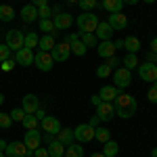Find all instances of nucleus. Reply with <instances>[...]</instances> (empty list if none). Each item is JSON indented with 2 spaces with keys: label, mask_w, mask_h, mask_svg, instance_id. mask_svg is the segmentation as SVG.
Listing matches in <instances>:
<instances>
[{
  "label": "nucleus",
  "mask_w": 157,
  "mask_h": 157,
  "mask_svg": "<svg viewBox=\"0 0 157 157\" xmlns=\"http://www.w3.org/2000/svg\"><path fill=\"white\" fill-rule=\"evenodd\" d=\"M115 115V109H113V103H107V101H101L97 105V117L101 121H109L113 120Z\"/></svg>",
  "instance_id": "10"
},
{
  "label": "nucleus",
  "mask_w": 157,
  "mask_h": 157,
  "mask_svg": "<svg viewBox=\"0 0 157 157\" xmlns=\"http://www.w3.org/2000/svg\"><path fill=\"white\" fill-rule=\"evenodd\" d=\"M34 65H36L40 71H50V69H52V65H55V59H52V55H50V52L40 50V52L34 55Z\"/></svg>",
  "instance_id": "6"
},
{
  "label": "nucleus",
  "mask_w": 157,
  "mask_h": 157,
  "mask_svg": "<svg viewBox=\"0 0 157 157\" xmlns=\"http://www.w3.org/2000/svg\"><path fill=\"white\" fill-rule=\"evenodd\" d=\"M124 48L128 50V52H138V48H140V40L138 38H134V36H128L126 40H124Z\"/></svg>",
  "instance_id": "26"
},
{
  "label": "nucleus",
  "mask_w": 157,
  "mask_h": 157,
  "mask_svg": "<svg viewBox=\"0 0 157 157\" xmlns=\"http://www.w3.org/2000/svg\"><path fill=\"white\" fill-rule=\"evenodd\" d=\"M94 138H97L98 143H107V140H111V132H109L107 128H94Z\"/></svg>",
  "instance_id": "31"
},
{
  "label": "nucleus",
  "mask_w": 157,
  "mask_h": 157,
  "mask_svg": "<svg viewBox=\"0 0 157 157\" xmlns=\"http://www.w3.org/2000/svg\"><path fill=\"white\" fill-rule=\"evenodd\" d=\"M78 4H80L82 11H92V9L97 6V0H80Z\"/></svg>",
  "instance_id": "38"
},
{
  "label": "nucleus",
  "mask_w": 157,
  "mask_h": 157,
  "mask_svg": "<svg viewBox=\"0 0 157 157\" xmlns=\"http://www.w3.org/2000/svg\"><path fill=\"white\" fill-rule=\"evenodd\" d=\"M55 136H57V140H59V143H63L65 147L71 145L73 140H75V136H73V128H61Z\"/></svg>",
  "instance_id": "20"
},
{
  "label": "nucleus",
  "mask_w": 157,
  "mask_h": 157,
  "mask_svg": "<svg viewBox=\"0 0 157 157\" xmlns=\"http://www.w3.org/2000/svg\"><path fill=\"white\" fill-rule=\"evenodd\" d=\"M29 149L23 145V143H19V140H15V143H9L6 149H4V155L6 157H29Z\"/></svg>",
  "instance_id": "8"
},
{
  "label": "nucleus",
  "mask_w": 157,
  "mask_h": 157,
  "mask_svg": "<svg viewBox=\"0 0 157 157\" xmlns=\"http://www.w3.org/2000/svg\"><path fill=\"white\" fill-rule=\"evenodd\" d=\"M145 2H149V4H151V2H157V0H145Z\"/></svg>",
  "instance_id": "60"
},
{
  "label": "nucleus",
  "mask_w": 157,
  "mask_h": 157,
  "mask_svg": "<svg viewBox=\"0 0 157 157\" xmlns=\"http://www.w3.org/2000/svg\"><path fill=\"white\" fill-rule=\"evenodd\" d=\"M98 121H101V120H98L97 115H94V117H92V120H90V126H94V128H98Z\"/></svg>",
  "instance_id": "51"
},
{
  "label": "nucleus",
  "mask_w": 157,
  "mask_h": 157,
  "mask_svg": "<svg viewBox=\"0 0 157 157\" xmlns=\"http://www.w3.org/2000/svg\"><path fill=\"white\" fill-rule=\"evenodd\" d=\"M9 55H11V48L6 44H0V63H4V61L9 59Z\"/></svg>",
  "instance_id": "42"
},
{
  "label": "nucleus",
  "mask_w": 157,
  "mask_h": 157,
  "mask_svg": "<svg viewBox=\"0 0 157 157\" xmlns=\"http://www.w3.org/2000/svg\"><path fill=\"white\" fill-rule=\"evenodd\" d=\"M73 136H75L78 143H90V140H94V126L80 124V126L73 128Z\"/></svg>",
  "instance_id": "4"
},
{
  "label": "nucleus",
  "mask_w": 157,
  "mask_h": 157,
  "mask_svg": "<svg viewBox=\"0 0 157 157\" xmlns=\"http://www.w3.org/2000/svg\"><path fill=\"white\" fill-rule=\"evenodd\" d=\"M92 103H94V105H98V103H101V97H98V94H97V97H92Z\"/></svg>",
  "instance_id": "55"
},
{
  "label": "nucleus",
  "mask_w": 157,
  "mask_h": 157,
  "mask_svg": "<svg viewBox=\"0 0 157 157\" xmlns=\"http://www.w3.org/2000/svg\"><path fill=\"white\" fill-rule=\"evenodd\" d=\"M52 59L55 61H67V57L71 55V46L67 42H61V44H55V48L50 50Z\"/></svg>",
  "instance_id": "12"
},
{
  "label": "nucleus",
  "mask_w": 157,
  "mask_h": 157,
  "mask_svg": "<svg viewBox=\"0 0 157 157\" xmlns=\"http://www.w3.org/2000/svg\"><path fill=\"white\" fill-rule=\"evenodd\" d=\"M117 63H120V61L115 59V55H113V57H109V59H107V63H105V65H109L111 69H117Z\"/></svg>",
  "instance_id": "45"
},
{
  "label": "nucleus",
  "mask_w": 157,
  "mask_h": 157,
  "mask_svg": "<svg viewBox=\"0 0 157 157\" xmlns=\"http://www.w3.org/2000/svg\"><path fill=\"white\" fill-rule=\"evenodd\" d=\"M55 38L50 36V34H46L44 38H40V42H38V46H40V50H44V52H50V50L55 48Z\"/></svg>",
  "instance_id": "28"
},
{
  "label": "nucleus",
  "mask_w": 157,
  "mask_h": 157,
  "mask_svg": "<svg viewBox=\"0 0 157 157\" xmlns=\"http://www.w3.org/2000/svg\"><path fill=\"white\" fill-rule=\"evenodd\" d=\"M147 61H149V63H157V52L149 50V52H147Z\"/></svg>",
  "instance_id": "47"
},
{
  "label": "nucleus",
  "mask_w": 157,
  "mask_h": 157,
  "mask_svg": "<svg viewBox=\"0 0 157 157\" xmlns=\"http://www.w3.org/2000/svg\"><path fill=\"white\" fill-rule=\"evenodd\" d=\"M15 19V9L9 6V4H0V21H4V23H9Z\"/></svg>",
  "instance_id": "24"
},
{
  "label": "nucleus",
  "mask_w": 157,
  "mask_h": 157,
  "mask_svg": "<svg viewBox=\"0 0 157 157\" xmlns=\"http://www.w3.org/2000/svg\"><path fill=\"white\" fill-rule=\"evenodd\" d=\"M132 82V73L130 69H126V67H117V69H113V86L115 88H128Z\"/></svg>",
  "instance_id": "5"
},
{
  "label": "nucleus",
  "mask_w": 157,
  "mask_h": 157,
  "mask_svg": "<svg viewBox=\"0 0 157 157\" xmlns=\"http://www.w3.org/2000/svg\"><path fill=\"white\" fill-rule=\"evenodd\" d=\"M117 151H120V147H117L115 140H107L105 147H103V155H105V157H115V155H117Z\"/></svg>",
  "instance_id": "29"
},
{
  "label": "nucleus",
  "mask_w": 157,
  "mask_h": 157,
  "mask_svg": "<svg viewBox=\"0 0 157 157\" xmlns=\"http://www.w3.org/2000/svg\"><path fill=\"white\" fill-rule=\"evenodd\" d=\"M69 46H71V52H73V55H78V57H84L86 50H88L84 44H82V40H75L73 44H69Z\"/></svg>",
  "instance_id": "34"
},
{
  "label": "nucleus",
  "mask_w": 157,
  "mask_h": 157,
  "mask_svg": "<svg viewBox=\"0 0 157 157\" xmlns=\"http://www.w3.org/2000/svg\"><path fill=\"white\" fill-rule=\"evenodd\" d=\"M6 145H9V143H6V140H2V138H0V151H4V149H6Z\"/></svg>",
  "instance_id": "53"
},
{
  "label": "nucleus",
  "mask_w": 157,
  "mask_h": 157,
  "mask_svg": "<svg viewBox=\"0 0 157 157\" xmlns=\"http://www.w3.org/2000/svg\"><path fill=\"white\" fill-rule=\"evenodd\" d=\"M34 157H48V149H44V147H38L36 151H34Z\"/></svg>",
  "instance_id": "44"
},
{
  "label": "nucleus",
  "mask_w": 157,
  "mask_h": 157,
  "mask_svg": "<svg viewBox=\"0 0 157 157\" xmlns=\"http://www.w3.org/2000/svg\"><path fill=\"white\" fill-rule=\"evenodd\" d=\"M38 27H40L44 34H50V36L57 32V27H55V23H52L50 19H40V21H38Z\"/></svg>",
  "instance_id": "30"
},
{
  "label": "nucleus",
  "mask_w": 157,
  "mask_h": 157,
  "mask_svg": "<svg viewBox=\"0 0 157 157\" xmlns=\"http://www.w3.org/2000/svg\"><path fill=\"white\" fill-rule=\"evenodd\" d=\"M101 6L111 15V13H121L124 2H121V0H103V2H101Z\"/></svg>",
  "instance_id": "23"
},
{
  "label": "nucleus",
  "mask_w": 157,
  "mask_h": 157,
  "mask_svg": "<svg viewBox=\"0 0 157 157\" xmlns=\"http://www.w3.org/2000/svg\"><path fill=\"white\" fill-rule=\"evenodd\" d=\"M38 42H40V38H38L34 32L25 34V48H32V50H34V46H38Z\"/></svg>",
  "instance_id": "35"
},
{
  "label": "nucleus",
  "mask_w": 157,
  "mask_h": 157,
  "mask_svg": "<svg viewBox=\"0 0 157 157\" xmlns=\"http://www.w3.org/2000/svg\"><path fill=\"white\" fill-rule=\"evenodd\" d=\"M136 107H138V103H136V98L132 94L120 92L117 97L113 98V109H115V113L120 115L121 120H130L136 113Z\"/></svg>",
  "instance_id": "1"
},
{
  "label": "nucleus",
  "mask_w": 157,
  "mask_h": 157,
  "mask_svg": "<svg viewBox=\"0 0 157 157\" xmlns=\"http://www.w3.org/2000/svg\"><path fill=\"white\" fill-rule=\"evenodd\" d=\"M4 44H6L11 50L17 52L19 48L25 46V34L21 32V29H9V32H6V42H4Z\"/></svg>",
  "instance_id": "3"
},
{
  "label": "nucleus",
  "mask_w": 157,
  "mask_h": 157,
  "mask_svg": "<svg viewBox=\"0 0 157 157\" xmlns=\"http://www.w3.org/2000/svg\"><path fill=\"white\" fill-rule=\"evenodd\" d=\"M40 143H42V134H40V130H25V136H23V145L34 153L38 147H40Z\"/></svg>",
  "instance_id": "9"
},
{
  "label": "nucleus",
  "mask_w": 157,
  "mask_h": 157,
  "mask_svg": "<svg viewBox=\"0 0 157 157\" xmlns=\"http://www.w3.org/2000/svg\"><path fill=\"white\" fill-rule=\"evenodd\" d=\"M115 42H111V40H103L101 44H97V52L98 57H103V59H109V57H113L115 55Z\"/></svg>",
  "instance_id": "15"
},
{
  "label": "nucleus",
  "mask_w": 157,
  "mask_h": 157,
  "mask_svg": "<svg viewBox=\"0 0 157 157\" xmlns=\"http://www.w3.org/2000/svg\"><path fill=\"white\" fill-rule=\"evenodd\" d=\"M94 36H97V40H111V36H113V27L107 23V21H98L97 29H94Z\"/></svg>",
  "instance_id": "17"
},
{
  "label": "nucleus",
  "mask_w": 157,
  "mask_h": 157,
  "mask_svg": "<svg viewBox=\"0 0 157 157\" xmlns=\"http://www.w3.org/2000/svg\"><path fill=\"white\" fill-rule=\"evenodd\" d=\"M98 25V17L90 11H82V15L78 17V27H80V34H94Z\"/></svg>",
  "instance_id": "2"
},
{
  "label": "nucleus",
  "mask_w": 157,
  "mask_h": 157,
  "mask_svg": "<svg viewBox=\"0 0 157 157\" xmlns=\"http://www.w3.org/2000/svg\"><path fill=\"white\" fill-rule=\"evenodd\" d=\"M46 149H48V157H63V155H65V145L59 143L57 138H55V140H50Z\"/></svg>",
  "instance_id": "22"
},
{
  "label": "nucleus",
  "mask_w": 157,
  "mask_h": 157,
  "mask_svg": "<svg viewBox=\"0 0 157 157\" xmlns=\"http://www.w3.org/2000/svg\"><path fill=\"white\" fill-rule=\"evenodd\" d=\"M151 157H157V147L153 149V151H151Z\"/></svg>",
  "instance_id": "56"
},
{
  "label": "nucleus",
  "mask_w": 157,
  "mask_h": 157,
  "mask_svg": "<svg viewBox=\"0 0 157 157\" xmlns=\"http://www.w3.org/2000/svg\"><path fill=\"white\" fill-rule=\"evenodd\" d=\"M15 63H17L15 59H6L4 63H2V69H4V71H11L13 67H15Z\"/></svg>",
  "instance_id": "43"
},
{
  "label": "nucleus",
  "mask_w": 157,
  "mask_h": 157,
  "mask_svg": "<svg viewBox=\"0 0 157 157\" xmlns=\"http://www.w3.org/2000/svg\"><path fill=\"white\" fill-rule=\"evenodd\" d=\"M40 128L46 134H52V136H55V134L61 130V121L57 120V117H52V115H46L44 120L40 121Z\"/></svg>",
  "instance_id": "11"
},
{
  "label": "nucleus",
  "mask_w": 157,
  "mask_h": 157,
  "mask_svg": "<svg viewBox=\"0 0 157 157\" xmlns=\"http://www.w3.org/2000/svg\"><path fill=\"white\" fill-rule=\"evenodd\" d=\"M147 98H149L151 103H157V82H153V84H151L149 92H147Z\"/></svg>",
  "instance_id": "39"
},
{
  "label": "nucleus",
  "mask_w": 157,
  "mask_h": 157,
  "mask_svg": "<svg viewBox=\"0 0 157 157\" xmlns=\"http://www.w3.org/2000/svg\"><path fill=\"white\" fill-rule=\"evenodd\" d=\"M65 157H84V147L78 145V143L67 145V149H65Z\"/></svg>",
  "instance_id": "25"
},
{
  "label": "nucleus",
  "mask_w": 157,
  "mask_h": 157,
  "mask_svg": "<svg viewBox=\"0 0 157 157\" xmlns=\"http://www.w3.org/2000/svg\"><path fill=\"white\" fill-rule=\"evenodd\" d=\"M0 157H6V155H4V151H0Z\"/></svg>",
  "instance_id": "61"
},
{
  "label": "nucleus",
  "mask_w": 157,
  "mask_h": 157,
  "mask_svg": "<svg viewBox=\"0 0 157 157\" xmlns=\"http://www.w3.org/2000/svg\"><path fill=\"white\" fill-rule=\"evenodd\" d=\"M151 50H153V52H157V38H153V40H151Z\"/></svg>",
  "instance_id": "52"
},
{
  "label": "nucleus",
  "mask_w": 157,
  "mask_h": 157,
  "mask_svg": "<svg viewBox=\"0 0 157 157\" xmlns=\"http://www.w3.org/2000/svg\"><path fill=\"white\" fill-rule=\"evenodd\" d=\"M121 2H124V4H132V6H134V4H136L138 0H121Z\"/></svg>",
  "instance_id": "54"
},
{
  "label": "nucleus",
  "mask_w": 157,
  "mask_h": 157,
  "mask_svg": "<svg viewBox=\"0 0 157 157\" xmlns=\"http://www.w3.org/2000/svg\"><path fill=\"white\" fill-rule=\"evenodd\" d=\"M52 23H55V27H57V32H59V29H69L71 23H73V17L69 15V13H57L55 19H52Z\"/></svg>",
  "instance_id": "14"
},
{
  "label": "nucleus",
  "mask_w": 157,
  "mask_h": 157,
  "mask_svg": "<svg viewBox=\"0 0 157 157\" xmlns=\"http://www.w3.org/2000/svg\"><path fill=\"white\" fill-rule=\"evenodd\" d=\"M9 115H11V120H13V121H23V117H25V111H23V109H13V111L9 113Z\"/></svg>",
  "instance_id": "37"
},
{
  "label": "nucleus",
  "mask_w": 157,
  "mask_h": 157,
  "mask_svg": "<svg viewBox=\"0 0 157 157\" xmlns=\"http://www.w3.org/2000/svg\"><path fill=\"white\" fill-rule=\"evenodd\" d=\"M111 73H113V69H111L109 65H105V63H103V65H98V67H97V75H98V78H109Z\"/></svg>",
  "instance_id": "36"
},
{
  "label": "nucleus",
  "mask_w": 157,
  "mask_h": 157,
  "mask_svg": "<svg viewBox=\"0 0 157 157\" xmlns=\"http://www.w3.org/2000/svg\"><path fill=\"white\" fill-rule=\"evenodd\" d=\"M80 40H82V44H84L86 48H88V46H97L98 44V40H97L94 34H80Z\"/></svg>",
  "instance_id": "33"
},
{
  "label": "nucleus",
  "mask_w": 157,
  "mask_h": 157,
  "mask_svg": "<svg viewBox=\"0 0 157 157\" xmlns=\"http://www.w3.org/2000/svg\"><path fill=\"white\" fill-rule=\"evenodd\" d=\"M138 75H140V80H145L149 84H153L157 82V65L155 63H140L138 65Z\"/></svg>",
  "instance_id": "7"
},
{
  "label": "nucleus",
  "mask_w": 157,
  "mask_h": 157,
  "mask_svg": "<svg viewBox=\"0 0 157 157\" xmlns=\"http://www.w3.org/2000/svg\"><path fill=\"white\" fill-rule=\"evenodd\" d=\"M2 103H4V94L0 92V105H2Z\"/></svg>",
  "instance_id": "58"
},
{
  "label": "nucleus",
  "mask_w": 157,
  "mask_h": 157,
  "mask_svg": "<svg viewBox=\"0 0 157 157\" xmlns=\"http://www.w3.org/2000/svg\"><path fill=\"white\" fill-rule=\"evenodd\" d=\"M21 124L25 126V130H38V128H40V121H38V117L34 113H25V117H23Z\"/></svg>",
  "instance_id": "27"
},
{
  "label": "nucleus",
  "mask_w": 157,
  "mask_h": 157,
  "mask_svg": "<svg viewBox=\"0 0 157 157\" xmlns=\"http://www.w3.org/2000/svg\"><path fill=\"white\" fill-rule=\"evenodd\" d=\"M67 2H75V4H78V2H80V0H67Z\"/></svg>",
  "instance_id": "59"
},
{
  "label": "nucleus",
  "mask_w": 157,
  "mask_h": 157,
  "mask_svg": "<svg viewBox=\"0 0 157 157\" xmlns=\"http://www.w3.org/2000/svg\"><path fill=\"white\" fill-rule=\"evenodd\" d=\"M117 94H120V88H115V86H103L101 92H98L101 101H107V103H113V98Z\"/></svg>",
  "instance_id": "21"
},
{
  "label": "nucleus",
  "mask_w": 157,
  "mask_h": 157,
  "mask_svg": "<svg viewBox=\"0 0 157 157\" xmlns=\"http://www.w3.org/2000/svg\"><path fill=\"white\" fill-rule=\"evenodd\" d=\"M107 23L113 27V32H115V29L120 32V29H124V27L128 25V17H126L124 13H111V15H109V21H107Z\"/></svg>",
  "instance_id": "16"
},
{
  "label": "nucleus",
  "mask_w": 157,
  "mask_h": 157,
  "mask_svg": "<svg viewBox=\"0 0 157 157\" xmlns=\"http://www.w3.org/2000/svg\"><path fill=\"white\" fill-rule=\"evenodd\" d=\"M38 19H50V6L48 4H44V6L38 9Z\"/></svg>",
  "instance_id": "40"
},
{
  "label": "nucleus",
  "mask_w": 157,
  "mask_h": 157,
  "mask_svg": "<svg viewBox=\"0 0 157 157\" xmlns=\"http://www.w3.org/2000/svg\"><path fill=\"white\" fill-rule=\"evenodd\" d=\"M15 61L19 63V65H23V67H27V65H34V50L32 48H19L17 50V55H15Z\"/></svg>",
  "instance_id": "13"
},
{
  "label": "nucleus",
  "mask_w": 157,
  "mask_h": 157,
  "mask_svg": "<svg viewBox=\"0 0 157 157\" xmlns=\"http://www.w3.org/2000/svg\"><path fill=\"white\" fill-rule=\"evenodd\" d=\"M90 157H105L103 153H94V155H90Z\"/></svg>",
  "instance_id": "57"
},
{
  "label": "nucleus",
  "mask_w": 157,
  "mask_h": 157,
  "mask_svg": "<svg viewBox=\"0 0 157 157\" xmlns=\"http://www.w3.org/2000/svg\"><path fill=\"white\" fill-rule=\"evenodd\" d=\"M32 4L40 9V6H44V4H48V0H32Z\"/></svg>",
  "instance_id": "48"
},
{
  "label": "nucleus",
  "mask_w": 157,
  "mask_h": 157,
  "mask_svg": "<svg viewBox=\"0 0 157 157\" xmlns=\"http://www.w3.org/2000/svg\"><path fill=\"white\" fill-rule=\"evenodd\" d=\"M75 40H80V32H78V34H67V38H65L67 44H73Z\"/></svg>",
  "instance_id": "46"
},
{
  "label": "nucleus",
  "mask_w": 157,
  "mask_h": 157,
  "mask_svg": "<svg viewBox=\"0 0 157 157\" xmlns=\"http://www.w3.org/2000/svg\"><path fill=\"white\" fill-rule=\"evenodd\" d=\"M34 115H36V117H38V121H42V120H44V117H46V113H44L42 109H38V111H36V113H34Z\"/></svg>",
  "instance_id": "49"
},
{
  "label": "nucleus",
  "mask_w": 157,
  "mask_h": 157,
  "mask_svg": "<svg viewBox=\"0 0 157 157\" xmlns=\"http://www.w3.org/2000/svg\"><path fill=\"white\" fill-rule=\"evenodd\" d=\"M11 124H13V120L9 113H0V128H11Z\"/></svg>",
  "instance_id": "41"
},
{
  "label": "nucleus",
  "mask_w": 157,
  "mask_h": 157,
  "mask_svg": "<svg viewBox=\"0 0 157 157\" xmlns=\"http://www.w3.org/2000/svg\"><path fill=\"white\" fill-rule=\"evenodd\" d=\"M21 19H23L25 23H34L38 19V6L34 4H25L23 9H21Z\"/></svg>",
  "instance_id": "19"
},
{
  "label": "nucleus",
  "mask_w": 157,
  "mask_h": 157,
  "mask_svg": "<svg viewBox=\"0 0 157 157\" xmlns=\"http://www.w3.org/2000/svg\"><path fill=\"white\" fill-rule=\"evenodd\" d=\"M21 109H23L25 113H36L38 109H40V98H38L36 94H25Z\"/></svg>",
  "instance_id": "18"
},
{
  "label": "nucleus",
  "mask_w": 157,
  "mask_h": 157,
  "mask_svg": "<svg viewBox=\"0 0 157 157\" xmlns=\"http://www.w3.org/2000/svg\"><path fill=\"white\" fill-rule=\"evenodd\" d=\"M42 140H44V143L48 145L50 140H55V136H52V134H44V136H42Z\"/></svg>",
  "instance_id": "50"
},
{
  "label": "nucleus",
  "mask_w": 157,
  "mask_h": 157,
  "mask_svg": "<svg viewBox=\"0 0 157 157\" xmlns=\"http://www.w3.org/2000/svg\"><path fill=\"white\" fill-rule=\"evenodd\" d=\"M121 63H124V67H126V69H130V71H132L134 67L138 65V59H136V55H134V52H128V55H126V59L121 61Z\"/></svg>",
  "instance_id": "32"
}]
</instances>
